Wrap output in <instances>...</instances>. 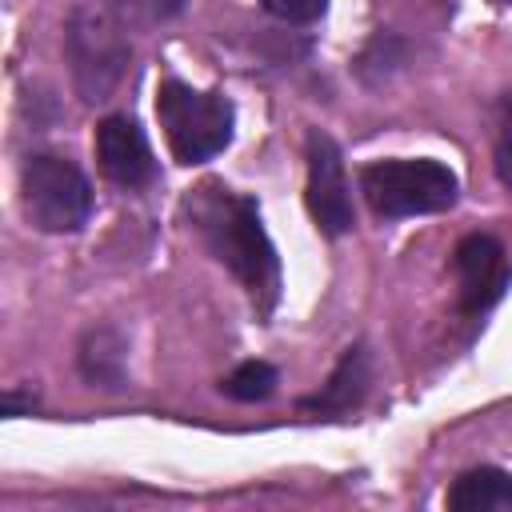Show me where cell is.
<instances>
[{
    "mask_svg": "<svg viewBox=\"0 0 512 512\" xmlns=\"http://www.w3.org/2000/svg\"><path fill=\"white\" fill-rule=\"evenodd\" d=\"M184 212L204 240V248L244 284L260 316H272L280 300V256L264 232L260 208L252 196L232 192L220 180H204L188 192Z\"/></svg>",
    "mask_w": 512,
    "mask_h": 512,
    "instance_id": "cell-1",
    "label": "cell"
},
{
    "mask_svg": "<svg viewBox=\"0 0 512 512\" xmlns=\"http://www.w3.org/2000/svg\"><path fill=\"white\" fill-rule=\"evenodd\" d=\"M156 116L180 164H204L232 144L236 108L224 92H200L184 80H164L156 88Z\"/></svg>",
    "mask_w": 512,
    "mask_h": 512,
    "instance_id": "cell-2",
    "label": "cell"
},
{
    "mask_svg": "<svg viewBox=\"0 0 512 512\" xmlns=\"http://www.w3.org/2000/svg\"><path fill=\"white\" fill-rule=\"evenodd\" d=\"M360 192L368 208L384 220L400 216H428L456 204L460 184L456 172L440 160L416 156V160H372L360 168Z\"/></svg>",
    "mask_w": 512,
    "mask_h": 512,
    "instance_id": "cell-3",
    "label": "cell"
},
{
    "mask_svg": "<svg viewBox=\"0 0 512 512\" xmlns=\"http://www.w3.org/2000/svg\"><path fill=\"white\" fill-rule=\"evenodd\" d=\"M64 56H68L72 84H76L80 100L100 104L124 80L132 48H128L124 24L112 12L80 4L68 12V24H64Z\"/></svg>",
    "mask_w": 512,
    "mask_h": 512,
    "instance_id": "cell-4",
    "label": "cell"
},
{
    "mask_svg": "<svg viewBox=\"0 0 512 512\" xmlns=\"http://www.w3.org/2000/svg\"><path fill=\"white\" fill-rule=\"evenodd\" d=\"M20 200L24 216L40 232H80L92 216V184L88 176L56 152H36L20 168Z\"/></svg>",
    "mask_w": 512,
    "mask_h": 512,
    "instance_id": "cell-5",
    "label": "cell"
},
{
    "mask_svg": "<svg viewBox=\"0 0 512 512\" xmlns=\"http://www.w3.org/2000/svg\"><path fill=\"white\" fill-rule=\"evenodd\" d=\"M304 156H308V212L316 220V228L336 240L344 232H352L356 224V208H352V188H348V172H344V156H340V144L312 128L308 140H304Z\"/></svg>",
    "mask_w": 512,
    "mask_h": 512,
    "instance_id": "cell-6",
    "label": "cell"
},
{
    "mask_svg": "<svg viewBox=\"0 0 512 512\" xmlns=\"http://www.w3.org/2000/svg\"><path fill=\"white\" fill-rule=\"evenodd\" d=\"M96 160L100 172L120 188H148L156 180V156L144 128L128 112H112L96 124Z\"/></svg>",
    "mask_w": 512,
    "mask_h": 512,
    "instance_id": "cell-7",
    "label": "cell"
},
{
    "mask_svg": "<svg viewBox=\"0 0 512 512\" xmlns=\"http://www.w3.org/2000/svg\"><path fill=\"white\" fill-rule=\"evenodd\" d=\"M452 268H456V276H460V308H464V312H484V308L500 296V288H504V280H508L504 248H500V240L488 236V232L464 236V240L456 244V252H452Z\"/></svg>",
    "mask_w": 512,
    "mask_h": 512,
    "instance_id": "cell-8",
    "label": "cell"
},
{
    "mask_svg": "<svg viewBox=\"0 0 512 512\" xmlns=\"http://www.w3.org/2000/svg\"><path fill=\"white\" fill-rule=\"evenodd\" d=\"M368 384H372V364H368V348L364 344H352L340 364L332 368L328 384L316 392V396H304L300 408L304 412H316V416H344L352 408H360V400L368 396Z\"/></svg>",
    "mask_w": 512,
    "mask_h": 512,
    "instance_id": "cell-9",
    "label": "cell"
},
{
    "mask_svg": "<svg viewBox=\"0 0 512 512\" xmlns=\"http://www.w3.org/2000/svg\"><path fill=\"white\" fill-rule=\"evenodd\" d=\"M448 508L452 512H504L512 508V472L496 464L468 468L452 480L448 488Z\"/></svg>",
    "mask_w": 512,
    "mask_h": 512,
    "instance_id": "cell-10",
    "label": "cell"
},
{
    "mask_svg": "<svg viewBox=\"0 0 512 512\" xmlns=\"http://www.w3.org/2000/svg\"><path fill=\"white\" fill-rule=\"evenodd\" d=\"M276 384H280V372L268 360H244L220 380V392L240 404H256V400H268L276 392Z\"/></svg>",
    "mask_w": 512,
    "mask_h": 512,
    "instance_id": "cell-11",
    "label": "cell"
},
{
    "mask_svg": "<svg viewBox=\"0 0 512 512\" xmlns=\"http://www.w3.org/2000/svg\"><path fill=\"white\" fill-rule=\"evenodd\" d=\"M108 8L120 24H164L184 8V0H108Z\"/></svg>",
    "mask_w": 512,
    "mask_h": 512,
    "instance_id": "cell-12",
    "label": "cell"
},
{
    "mask_svg": "<svg viewBox=\"0 0 512 512\" xmlns=\"http://www.w3.org/2000/svg\"><path fill=\"white\" fill-rule=\"evenodd\" d=\"M492 164L500 184H512V92L500 96L496 104V136H492Z\"/></svg>",
    "mask_w": 512,
    "mask_h": 512,
    "instance_id": "cell-13",
    "label": "cell"
},
{
    "mask_svg": "<svg viewBox=\"0 0 512 512\" xmlns=\"http://www.w3.org/2000/svg\"><path fill=\"white\" fill-rule=\"evenodd\" d=\"M276 20H288V24H312L328 12V0H260Z\"/></svg>",
    "mask_w": 512,
    "mask_h": 512,
    "instance_id": "cell-14",
    "label": "cell"
},
{
    "mask_svg": "<svg viewBox=\"0 0 512 512\" xmlns=\"http://www.w3.org/2000/svg\"><path fill=\"white\" fill-rule=\"evenodd\" d=\"M0 404H4V416H20L24 408H32V404H36V396H32V392H16V388H8Z\"/></svg>",
    "mask_w": 512,
    "mask_h": 512,
    "instance_id": "cell-15",
    "label": "cell"
},
{
    "mask_svg": "<svg viewBox=\"0 0 512 512\" xmlns=\"http://www.w3.org/2000/svg\"><path fill=\"white\" fill-rule=\"evenodd\" d=\"M492 4H512V0H492Z\"/></svg>",
    "mask_w": 512,
    "mask_h": 512,
    "instance_id": "cell-16",
    "label": "cell"
}]
</instances>
